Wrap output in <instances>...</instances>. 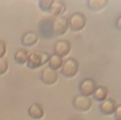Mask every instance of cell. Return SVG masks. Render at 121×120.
Masks as SVG:
<instances>
[{
    "label": "cell",
    "instance_id": "cell-19",
    "mask_svg": "<svg viewBox=\"0 0 121 120\" xmlns=\"http://www.w3.org/2000/svg\"><path fill=\"white\" fill-rule=\"evenodd\" d=\"M8 71V61L3 58H0V75H3Z\"/></svg>",
    "mask_w": 121,
    "mask_h": 120
},
{
    "label": "cell",
    "instance_id": "cell-10",
    "mask_svg": "<svg viewBox=\"0 0 121 120\" xmlns=\"http://www.w3.org/2000/svg\"><path fill=\"white\" fill-rule=\"evenodd\" d=\"M117 107L116 101L113 99H105L100 103V112L104 115H112L115 113V110Z\"/></svg>",
    "mask_w": 121,
    "mask_h": 120
},
{
    "label": "cell",
    "instance_id": "cell-8",
    "mask_svg": "<svg viewBox=\"0 0 121 120\" xmlns=\"http://www.w3.org/2000/svg\"><path fill=\"white\" fill-rule=\"evenodd\" d=\"M71 42L67 40H58L55 42L54 44V53L55 55H57V56L59 57H64L66 56L67 54L69 53V51H71Z\"/></svg>",
    "mask_w": 121,
    "mask_h": 120
},
{
    "label": "cell",
    "instance_id": "cell-5",
    "mask_svg": "<svg viewBox=\"0 0 121 120\" xmlns=\"http://www.w3.org/2000/svg\"><path fill=\"white\" fill-rule=\"evenodd\" d=\"M73 107H75L76 111H79V112H86L92 107V100L88 97L77 95L73 99Z\"/></svg>",
    "mask_w": 121,
    "mask_h": 120
},
{
    "label": "cell",
    "instance_id": "cell-14",
    "mask_svg": "<svg viewBox=\"0 0 121 120\" xmlns=\"http://www.w3.org/2000/svg\"><path fill=\"white\" fill-rule=\"evenodd\" d=\"M108 91L106 87L104 86H97L95 92L93 93V97H94L95 100L97 101H103L106 99L108 97Z\"/></svg>",
    "mask_w": 121,
    "mask_h": 120
},
{
    "label": "cell",
    "instance_id": "cell-22",
    "mask_svg": "<svg viewBox=\"0 0 121 120\" xmlns=\"http://www.w3.org/2000/svg\"><path fill=\"white\" fill-rule=\"evenodd\" d=\"M120 19H121V18L118 17V20H117V29L118 30H120Z\"/></svg>",
    "mask_w": 121,
    "mask_h": 120
},
{
    "label": "cell",
    "instance_id": "cell-21",
    "mask_svg": "<svg viewBox=\"0 0 121 120\" xmlns=\"http://www.w3.org/2000/svg\"><path fill=\"white\" fill-rule=\"evenodd\" d=\"M120 112H121V105H117V107L115 110L116 120H120Z\"/></svg>",
    "mask_w": 121,
    "mask_h": 120
},
{
    "label": "cell",
    "instance_id": "cell-11",
    "mask_svg": "<svg viewBox=\"0 0 121 120\" xmlns=\"http://www.w3.org/2000/svg\"><path fill=\"white\" fill-rule=\"evenodd\" d=\"M38 40V34L35 32H26L23 34L21 38V43L25 47H32Z\"/></svg>",
    "mask_w": 121,
    "mask_h": 120
},
{
    "label": "cell",
    "instance_id": "cell-18",
    "mask_svg": "<svg viewBox=\"0 0 121 120\" xmlns=\"http://www.w3.org/2000/svg\"><path fill=\"white\" fill-rule=\"evenodd\" d=\"M53 1H54V0H41V1L39 2V6H40V9L43 12H50Z\"/></svg>",
    "mask_w": 121,
    "mask_h": 120
},
{
    "label": "cell",
    "instance_id": "cell-16",
    "mask_svg": "<svg viewBox=\"0 0 121 120\" xmlns=\"http://www.w3.org/2000/svg\"><path fill=\"white\" fill-rule=\"evenodd\" d=\"M27 57H29V53L24 48H19L16 51L15 55H14V59L17 63L19 64H24L27 61Z\"/></svg>",
    "mask_w": 121,
    "mask_h": 120
},
{
    "label": "cell",
    "instance_id": "cell-15",
    "mask_svg": "<svg viewBox=\"0 0 121 120\" xmlns=\"http://www.w3.org/2000/svg\"><path fill=\"white\" fill-rule=\"evenodd\" d=\"M50 12H52L54 15H56L58 17V16L62 15V14L65 12V4L62 1H53Z\"/></svg>",
    "mask_w": 121,
    "mask_h": 120
},
{
    "label": "cell",
    "instance_id": "cell-6",
    "mask_svg": "<svg viewBox=\"0 0 121 120\" xmlns=\"http://www.w3.org/2000/svg\"><path fill=\"white\" fill-rule=\"evenodd\" d=\"M67 19L61 16H58L53 19L52 22V29H53V34L56 36L63 35L67 30Z\"/></svg>",
    "mask_w": 121,
    "mask_h": 120
},
{
    "label": "cell",
    "instance_id": "cell-7",
    "mask_svg": "<svg viewBox=\"0 0 121 120\" xmlns=\"http://www.w3.org/2000/svg\"><path fill=\"white\" fill-rule=\"evenodd\" d=\"M52 22H53L52 18H45V19H42L39 22V34L43 38L50 39L54 36L52 29Z\"/></svg>",
    "mask_w": 121,
    "mask_h": 120
},
{
    "label": "cell",
    "instance_id": "cell-9",
    "mask_svg": "<svg viewBox=\"0 0 121 120\" xmlns=\"http://www.w3.org/2000/svg\"><path fill=\"white\" fill-rule=\"evenodd\" d=\"M58 79V73L57 71L52 70L51 68L48 66H45L43 69L42 73H41V80H42L43 83L45 84H54Z\"/></svg>",
    "mask_w": 121,
    "mask_h": 120
},
{
    "label": "cell",
    "instance_id": "cell-13",
    "mask_svg": "<svg viewBox=\"0 0 121 120\" xmlns=\"http://www.w3.org/2000/svg\"><path fill=\"white\" fill-rule=\"evenodd\" d=\"M63 64V60H62L61 57L57 56V55H52L48 58V68H51L52 70L57 71L58 69H60Z\"/></svg>",
    "mask_w": 121,
    "mask_h": 120
},
{
    "label": "cell",
    "instance_id": "cell-17",
    "mask_svg": "<svg viewBox=\"0 0 121 120\" xmlns=\"http://www.w3.org/2000/svg\"><path fill=\"white\" fill-rule=\"evenodd\" d=\"M108 4L106 0H90L87 1V6L91 11H100Z\"/></svg>",
    "mask_w": 121,
    "mask_h": 120
},
{
    "label": "cell",
    "instance_id": "cell-4",
    "mask_svg": "<svg viewBox=\"0 0 121 120\" xmlns=\"http://www.w3.org/2000/svg\"><path fill=\"white\" fill-rule=\"evenodd\" d=\"M97 87V83L94 79L92 78H85L79 84V92L80 95L85 96V97H90L91 95H93V93L95 92Z\"/></svg>",
    "mask_w": 121,
    "mask_h": 120
},
{
    "label": "cell",
    "instance_id": "cell-12",
    "mask_svg": "<svg viewBox=\"0 0 121 120\" xmlns=\"http://www.w3.org/2000/svg\"><path fill=\"white\" fill-rule=\"evenodd\" d=\"M27 113H29V115H30L31 118L40 119V118H42V116L44 114V111H43L42 107H41L39 103H33V104L29 107Z\"/></svg>",
    "mask_w": 121,
    "mask_h": 120
},
{
    "label": "cell",
    "instance_id": "cell-3",
    "mask_svg": "<svg viewBox=\"0 0 121 120\" xmlns=\"http://www.w3.org/2000/svg\"><path fill=\"white\" fill-rule=\"evenodd\" d=\"M79 63L76 59L69 58L63 62L61 66V74L66 78H72L78 73Z\"/></svg>",
    "mask_w": 121,
    "mask_h": 120
},
{
    "label": "cell",
    "instance_id": "cell-20",
    "mask_svg": "<svg viewBox=\"0 0 121 120\" xmlns=\"http://www.w3.org/2000/svg\"><path fill=\"white\" fill-rule=\"evenodd\" d=\"M6 52V47H5V43L4 41H1L0 40V58H3L4 54Z\"/></svg>",
    "mask_w": 121,
    "mask_h": 120
},
{
    "label": "cell",
    "instance_id": "cell-1",
    "mask_svg": "<svg viewBox=\"0 0 121 120\" xmlns=\"http://www.w3.org/2000/svg\"><path fill=\"white\" fill-rule=\"evenodd\" d=\"M48 58H50V56H48V53H43V52L31 53L29 55V57H27V61H26L27 68L32 69V70L39 68V66L45 64L48 61Z\"/></svg>",
    "mask_w": 121,
    "mask_h": 120
},
{
    "label": "cell",
    "instance_id": "cell-2",
    "mask_svg": "<svg viewBox=\"0 0 121 120\" xmlns=\"http://www.w3.org/2000/svg\"><path fill=\"white\" fill-rule=\"evenodd\" d=\"M86 24V18L81 13H74L67 19V26L75 32L81 31Z\"/></svg>",
    "mask_w": 121,
    "mask_h": 120
}]
</instances>
